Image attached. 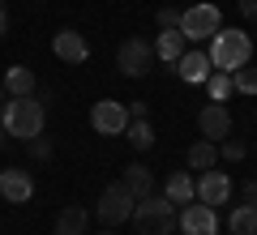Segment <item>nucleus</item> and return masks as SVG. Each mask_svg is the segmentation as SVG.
Returning <instances> with one entry per match:
<instances>
[{
  "mask_svg": "<svg viewBox=\"0 0 257 235\" xmlns=\"http://www.w3.org/2000/svg\"><path fill=\"white\" fill-rule=\"evenodd\" d=\"M120 180L128 184V192H133V197H150V192H155V171H150L146 163H128L124 167V175H120Z\"/></svg>",
  "mask_w": 257,
  "mask_h": 235,
  "instance_id": "dca6fc26",
  "label": "nucleus"
},
{
  "mask_svg": "<svg viewBox=\"0 0 257 235\" xmlns=\"http://www.w3.org/2000/svg\"><path fill=\"white\" fill-rule=\"evenodd\" d=\"M30 145V154H35L39 163H43V158H52V141H43V137H35V141H26Z\"/></svg>",
  "mask_w": 257,
  "mask_h": 235,
  "instance_id": "a878e982",
  "label": "nucleus"
},
{
  "mask_svg": "<svg viewBox=\"0 0 257 235\" xmlns=\"http://www.w3.org/2000/svg\"><path fill=\"white\" fill-rule=\"evenodd\" d=\"M52 52H56V60H64V64H82L86 56H90V43H86V35H77V30H56L52 35Z\"/></svg>",
  "mask_w": 257,
  "mask_h": 235,
  "instance_id": "ddd939ff",
  "label": "nucleus"
},
{
  "mask_svg": "<svg viewBox=\"0 0 257 235\" xmlns=\"http://www.w3.org/2000/svg\"><path fill=\"white\" fill-rule=\"evenodd\" d=\"M176 73H180V82H189V86H206V77L214 73L210 52H202V47H189V52L176 60Z\"/></svg>",
  "mask_w": 257,
  "mask_h": 235,
  "instance_id": "f8f14e48",
  "label": "nucleus"
},
{
  "mask_svg": "<svg viewBox=\"0 0 257 235\" xmlns=\"http://www.w3.org/2000/svg\"><path fill=\"white\" fill-rule=\"evenodd\" d=\"M133 205H138V197L128 192L124 180H116V184H107V188H103V197H99V205H94V214H99V222L120 226V222H128V218H133Z\"/></svg>",
  "mask_w": 257,
  "mask_h": 235,
  "instance_id": "39448f33",
  "label": "nucleus"
},
{
  "mask_svg": "<svg viewBox=\"0 0 257 235\" xmlns=\"http://www.w3.org/2000/svg\"><path fill=\"white\" fill-rule=\"evenodd\" d=\"M197 128H202L206 141H227V137H231V111H227V103H206V107L197 111Z\"/></svg>",
  "mask_w": 257,
  "mask_h": 235,
  "instance_id": "1a4fd4ad",
  "label": "nucleus"
},
{
  "mask_svg": "<svg viewBox=\"0 0 257 235\" xmlns=\"http://www.w3.org/2000/svg\"><path fill=\"white\" fill-rule=\"evenodd\" d=\"M155 22H159V30H172V26H180V9H167V5H163V9L155 13Z\"/></svg>",
  "mask_w": 257,
  "mask_h": 235,
  "instance_id": "393cba45",
  "label": "nucleus"
},
{
  "mask_svg": "<svg viewBox=\"0 0 257 235\" xmlns=\"http://www.w3.org/2000/svg\"><path fill=\"white\" fill-rule=\"evenodd\" d=\"M5 90H9L13 99H26V94H35V73H30L26 64H13V69L5 73Z\"/></svg>",
  "mask_w": 257,
  "mask_h": 235,
  "instance_id": "a211bd4d",
  "label": "nucleus"
},
{
  "mask_svg": "<svg viewBox=\"0 0 257 235\" xmlns=\"http://www.w3.org/2000/svg\"><path fill=\"white\" fill-rule=\"evenodd\" d=\"M231 90H236V86H231V73H219V69H214L210 77H206V94H210V103H227Z\"/></svg>",
  "mask_w": 257,
  "mask_h": 235,
  "instance_id": "412c9836",
  "label": "nucleus"
},
{
  "mask_svg": "<svg viewBox=\"0 0 257 235\" xmlns=\"http://www.w3.org/2000/svg\"><path fill=\"white\" fill-rule=\"evenodd\" d=\"M128 222L138 226V235H172L176 231V205L167 197H159V192H150V197H142L133 205Z\"/></svg>",
  "mask_w": 257,
  "mask_h": 235,
  "instance_id": "7ed1b4c3",
  "label": "nucleus"
},
{
  "mask_svg": "<svg viewBox=\"0 0 257 235\" xmlns=\"http://www.w3.org/2000/svg\"><path fill=\"white\" fill-rule=\"evenodd\" d=\"M240 197H244V205H257V180H244V184H240Z\"/></svg>",
  "mask_w": 257,
  "mask_h": 235,
  "instance_id": "bb28decb",
  "label": "nucleus"
},
{
  "mask_svg": "<svg viewBox=\"0 0 257 235\" xmlns=\"http://www.w3.org/2000/svg\"><path fill=\"white\" fill-rule=\"evenodd\" d=\"M5 94H9V90H5V82H0V103H5Z\"/></svg>",
  "mask_w": 257,
  "mask_h": 235,
  "instance_id": "7c9ffc66",
  "label": "nucleus"
},
{
  "mask_svg": "<svg viewBox=\"0 0 257 235\" xmlns=\"http://www.w3.org/2000/svg\"><path fill=\"white\" fill-rule=\"evenodd\" d=\"M128 145H133V150H150V145H155V128L146 124V120H128Z\"/></svg>",
  "mask_w": 257,
  "mask_h": 235,
  "instance_id": "4be33fe9",
  "label": "nucleus"
},
{
  "mask_svg": "<svg viewBox=\"0 0 257 235\" xmlns=\"http://www.w3.org/2000/svg\"><path fill=\"white\" fill-rule=\"evenodd\" d=\"M163 197L172 201L176 209L189 205V201H197V180H193L189 171H172V175H167V184H163Z\"/></svg>",
  "mask_w": 257,
  "mask_h": 235,
  "instance_id": "4468645a",
  "label": "nucleus"
},
{
  "mask_svg": "<svg viewBox=\"0 0 257 235\" xmlns=\"http://www.w3.org/2000/svg\"><path fill=\"white\" fill-rule=\"evenodd\" d=\"M90 124H94V133H103V137H120L128 128V107L116 103V99H99L90 107Z\"/></svg>",
  "mask_w": 257,
  "mask_h": 235,
  "instance_id": "6e6552de",
  "label": "nucleus"
},
{
  "mask_svg": "<svg viewBox=\"0 0 257 235\" xmlns=\"http://www.w3.org/2000/svg\"><path fill=\"white\" fill-rule=\"evenodd\" d=\"M99 235H116V231H99Z\"/></svg>",
  "mask_w": 257,
  "mask_h": 235,
  "instance_id": "473e14b6",
  "label": "nucleus"
},
{
  "mask_svg": "<svg viewBox=\"0 0 257 235\" xmlns=\"http://www.w3.org/2000/svg\"><path fill=\"white\" fill-rule=\"evenodd\" d=\"M184 52H189V39L180 35V26H172V30H159V39H155V56H159L163 64H176Z\"/></svg>",
  "mask_w": 257,
  "mask_h": 235,
  "instance_id": "2eb2a0df",
  "label": "nucleus"
},
{
  "mask_svg": "<svg viewBox=\"0 0 257 235\" xmlns=\"http://www.w3.org/2000/svg\"><path fill=\"white\" fill-rule=\"evenodd\" d=\"M236 5H240V13H244L248 22H257V0H236Z\"/></svg>",
  "mask_w": 257,
  "mask_h": 235,
  "instance_id": "cd10ccee",
  "label": "nucleus"
},
{
  "mask_svg": "<svg viewBox=\"0 0 257 235\" xmlns=\"http://www.w3.org/2000/svg\"><path fill=\"white\" fill-rule=\"evenodd\" d=\"M219 30H223V13H219V5H210V0H197V5H189V9H180V35L189 39V43H210Z\"/></svg>",
  "mask_w": 257,
  "mask_h": 235,
  "instance_id": "20e7f679",
  "label": "nucleus"
},
{
  "mask_svg": "<svg viewBox=\"0 0 257 235\" xmlns=\"http://www.w3.org/2000/svg\"><path fill=\"white\" fill-rule=\"evenodd\" d=\"M227 231L231 235H257V205H236L227 214Z\"/></svg>",
  "mask_w": 257,
  "mask_h": 235,
  "instance_id": "aec40b11",
  "label": "nucleus"
},
{
  "mask_svg": "<svg viewBox=\"0 0 257 235\" xmlns=\"http://www.w3.org/2000/svg\"><path fill=\"white\" fill-rule=\"evenodd\" d=\"M5 30H9V13L0 9V39H5Z\"/></svg>",
  "mask_w": 257,
  "mask_h": 235,
  "instance_id": "c756f323",
  "label": "nucleus"
},
{
  "mask_svg": "<svg viewBox=\"0 0 257 235\" xmlns=\"http://www.w3.org/2000/svg\"><path fill=\"white\" fill-rule=\"evenodd\" d=\"M231 86H236L240 94H257V64H244V69L231 73Z\"/></svg>",
  "mask_w": 257,
  "mask_h": 235,
  "instance_id": "5701e85b",
  "label": "nucleus"
},
{
  "mask_svg": "<svg viewBox=\"0 0 257 235\" xmlns=\"http://www.w3.org/2000/svg\"><path fill=\"white\" fill-rule=\"evenodd\" d=\"M43 103L35 99V94H26V99H13L5 103V111H0V128H5V137H18V141H35V137H43Z\"/></svg>",
  "mask_w": 257,
  "mask_h": 235,
  "instance_id": "f257e3e1",
  "label": "nucleus"
},
{
  "mask_svg": "<svg viewBox=\"0 0 257 235\" xmlns=\"http://www.w3.org/2000/svg\"><path fill=\"white\" fill-rule=\"evenodd\" d=\"M253 60V39L244 35V30H219V35L210 39V64L219 73H236V69H244V64Z\"/></svg>",
  "mask_w": 257,
  "mask_h": 235,
  "instance_id": "f03ea898",
  "label": "nucleus"
},
{
  "mask_svg": "<svg viewBox=\"0 0 257 235\" xmlns=\"http://www.w3.org/2000/svg\"><path fill=\"white\" fill-rule=\"evenodd\" d=\"M197 201H206V205H214V209L227 205V201H231V175L227 171H214V167L202 171V175H197Z\"/></svg>",
  "mask_w": 257,
  "mask_h": 235,
  "instance_id": "9d476101",
  "label": "nucleus"
},
{
  "mask_svg": "<svg viewBox=\"0 0 257 235\" xmlns=\"http://www.w3.org/2000/svg\"><path fill=\"white\" fill-rule=\"evenodd\" d=\"M155 43H146V39H124L116 52V69L124 73V77H146L150 69H155Z\"/></svg>",
  "mask_w": 257,
  "mask_h": 235,
  "instance_id": "423d86ee",
  "label": "nucleus"
},
{
  "mask_svg": "<svg viewBox=\"0 0 257 235\" xmlns=\"http://www.w3.org/2000/svg\"><path fill=\"white\" fill-rule=\"evenodd\" d=\"M244 154H248V145H244V141H231V137L219 145V158H227V163H240Z\"/></svg>",
  "mask_w": 257,
  "mask_h": 235,
  "instance_id": "b1692460",
  "label": "nucleus"
},
{
  "mask_svg": "<svg viewBox=\"0 0 257 235\" xmlns=\"http://www.w3.org/2000/svg\"><path fill=\"white\" fill-rule=\"evenodd\" d=\"M176 226H180V235H219V214L206 201H189L176 214Z\"/></svg>",
  "mask_w": 257,
  "mask_h": 235,
  "instance_id": "0eeeda50",
  "label": "nucleus"
},
{
  "mask_svg": "<svg viewBox=\"0 0 257 235\" xmlns=\"http://www.w3.org/2000/svg\"><path fill=\"white\" fill-rule=\"evenodd\" d=\"M86 226H90V214L82 205H64L56 214V235H86Z\"/></svg>",
  "mask_w": 257,
  "mask_h": 235,
  "instance_id": "f3484780",
  "label": "nucleus"
},
{
  "mask_svg": "<svg viewBox=\"0 0 257 235\" xmlns=\"http://www.w3.org/2000/svg\"><path fill=\"white\" fill-rule=\"evenodd\" d=\"M214 163H219V145H214V141L202 137V141L189 145V167H193V171H210Z\"/></svg>",
  "mask_w": 257,
  "mask_h": 235,
  "instance_id": "6ab92c4d",
  "label": "nucleus"
},
{
  "mask_svg": "<svg viewBox=\"0 0 257 235\" xmlns=\"http://www.w3.org/2000/svg\"><path fill=\"white\" fill-rule=\"evenodd\" d=\"M0 145H5V128H0Z\"/></svg>",
  "mask_w": 257,
  "mask_h": 235,
  "instance_id": "2f4dec72",
  "label": "nucleus"
},
{
  "mask_svg": "<svg viewBox=\"0 0 257 235\" xmlns=\"http://www.w3.org/2000/svg\"><path fill=\"white\" fill-rule=\"evenodd\" d=\"M0 197L9 201V205H26L35 197V175L22 171V167H9V171H0Z\"/></svg>",
  "mask_w": 257,
  "mask_h": 235,
  "instance_id": "9b49d317",
  "label": "nucleus"
},
{
  "mask_svg": "<svg viewBox=\"0 0 257 235\" xmlns=\"http://www.w3.org/2000/svg\"><path fill=\"white\" fill-rule=\"evenodd\" d=\"M146 111H150L146 103H128V120H146Z\"/></svg>",
  "mask_w": 257,
  "mask_h": 235,
  "instance_id": "c85d7f7f",
  "label": "nucleus"
}]
</instances>
